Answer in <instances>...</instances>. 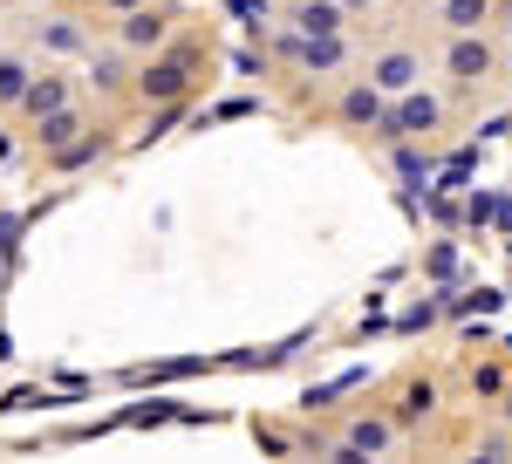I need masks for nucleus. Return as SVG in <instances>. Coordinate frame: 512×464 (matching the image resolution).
I'll return each mask as SVG.
<instances>
[{"instance_id": "f257e3e1", "label": "nucleus", "mask_w": 512, "mask_h": 464, "mask_svg": "<svg viewBox=\"0 0 512 464\" xmlns=\"http://www.w3.org/2000/svg\"><path fill=\"white\" fill-rule=\"evenodd\" d=\"M492 69H499V48L485 41V28H478V35H451V48H444V76L458 82V89L492 82Z\"/></svg>"}, {"instance_id": "f03ea898", "label": "nucleus", "mask_w": 512, "mask_h": 464, "mask_svg": "<svg viewBox=\"0 0 512 464\" xmlns=\"http://www.w3.org/2000/svg\"><path fill=\"white\" fill-rule=\"evenodd\" d=\"M362 76L376 82L383 96H410V89L424 82V55H417V48H383V55H369Z\"/></svg>"}, {"instance_id": "7ed1b4c3", "label": "nucleus", "mask_w": 512, "mask_h": 464, "mask_svg": "<svg viewBox=\"0 0 512 464\" xmlns=\"http://www.w3.org/2000/svg\"><path fill=\"white\" fill-rule=\"evenodd\" d=\"M383 123H390L396 137H431L437 123H444V103H437V96H424V82H417L410 96H396V110L383 116Z\"/></svg>"}, {"instance_id": "20e7f679", "label": "nucleus", "mask_w": 512, "mask_h": 464, "mask_svg": "<svg viewBox=\"0 0 512 464\" xmlns=\"http://www.w3.org/2000/svg\"><path fill=\"white\" fill-rule=\"evenodd\" d=\"M335 116H342L349 130H362V123H376V116H383V89H376V82L362 76L355 89H342V103H335Z\"/></svg>"}, {"instance_id": "39448f33", "label": "nucleus", "mask_w": 512, "mask_h": 464, "mask_svg": "<svg viewBox=\"0 0 512 464\" xmlns=\"http://www.w3.org/2000/svg\"><path fill=\"white\" fill-rule=\"evenodd\" d=\"M171 35V21H164V14H151V7H137V14H130V21H123V48H130V55H144V48H158V41Z\"/></svg>"}, {"instance_id": "423d86ee", "label": "nucleus", "mask_w": 512, "mask_h": 464, "mask_svg": "<svg viewBox=\"0 0 512 464\" xmlns=\"http://www.w3.org/2000/svg\"><path fill=\"white\" fill-rule=\"evenodd\" d=\"M437 21H444L451 35H478V28L492 21V0H437Z\"/></svg>"}, {"instance_id": "0eeeda50", "label": "nucleus", "mask_w": 512, "mask_h": 464, "mask_svg": "<svg viewBox=\"0 0 512 464\" xmlns=\"http://www.w3.org/2000/svg\"><path fill=\"white\" fill-rule=\"evenodd\" d=\"M390 444H396L390 417H355L349 437H342V451H349V458H355V451H390Z\"/></svg>"}, {"instance_id": "6e6552de", "label": "nucleus", "mask_w": 512, "mask_h": 464, "mask_svg": "<svg viewBox=\"0 0 512 464\" xmlns=\"http://www.w3.org/2000/svg\"><path fill=\"white\" fill-rule=\"evenodd\" d=\"M301 62H308V76H328V69H342V62H349V41H342V35H308Z\"/></svg>"}, {"instance_id": "1a4fd4ad", "label": "nucleus", "mask_w": 512, "mask_h": 464, "mask_svg": "<svg viewBox=\"0 0 512 464\" xmlns=\"http://www.w3.org/2000/svg\"><path fill=\"white\" fill-rule=\"evenodd\" d=\"M62 103H69V82H62V76H35V82H28V96H21V110H28V116H55Z\"/></svg>"}, {"instance_id": "9d476101", "label": "nucleus", "mask_w": 512, "mask_h": 464, "mask_svg": "<svg viewBox=\"0 0 512 464\" xmlns=\"http://www.w3.org/2000/svg\"><path fill=\"white\" fill-rule=\"evenodd\" d=\"M342 21H349L342 0H308L301 7V35H342Z\"/></svg>"}, {"instance_id": "9b49d317", "label": "nucleus", "mask_w": 512, "mask_h": 464, "mask_svg": "<svg viewBox=\"0 0 512 464\" xmlns=\"http://www.w3.org/2000/svg\"><path fill=\"white\" fill-rule=\"evenodd\" d=\"M28 62H0V103H14V96H28Z\"/></svg>"}, {"instance_id": "f8f14e48", "label": "nucleus", "mask_w": 512, "mask_h": 464, "mask_svg": "<svg viewBox=\"0 0 512 464\" xmlns=\"http://www.w3.org/2000/svg\"><path fill=\"white\" fill-rule=\"evenodd\" d=\"M48 48H55V55H69V48H82V28H69V21H55V28H48Z\"/></svg>"}, {"instance_id": "ddd939ff", "label": "nucleus", "mask_w": 512, "mask_h": 464, "mask_svg": "<svg viewBox=\"0 0 512 464\" xmlns=\"http://www.w3.org/2000/svg\"><path fill=\"white\" fill-rule=\"evenodd\" d=\"M151 76H158V82H144L151 96H171V89H185V69H178V62H171V69H151Z\"/></svg>"}, {"instance_id": "4468645a", "label": "nucleus", "mask_w": 512, "mask_h": 464, "mask_svg": "<svg viewBox=\"0 0 512 464\" xmlns=\"http://www.w3.org/2000/svg\"><path fill=\"white\" fill-rule=\"evenodd\" d=\"M478 451H485V458H512V430H492V437H485Z\"/></svg>"}, {"instance_id": "2eb2a0df", "label": "nucleus", "mask_w": 512, "mask_h": 464, "mask_svg": "<svg viewBox=\"0 0 512 464\" xmlns=\"http://www.w3.org/2000/svg\"><path fill=\"white\" fill-rule=\"evenodd\" d=\"M342 7H349V14H355V7H383V0H342Z\"/></svg>"}]
</instances>
